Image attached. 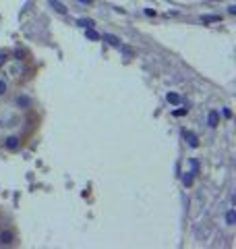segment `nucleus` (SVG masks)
<instances>
[{
  "mask_svg": "<svg viewBox=\"0 0 236 249\" xmlns=\"http://www.w3.org/2000/svg\"><path fill=\"white\" fill-rule=\"evenodd\" d=\"M2 147L4 152H9V154H17L21 152V147H23V137L17 135V133H11V135H2Z\"/></svg>",
  "mask_w": 236,
  "mask_h": 249,
  "instance_id": "obj_1",
  "label": "nucleus"
},
{
  "mask_svg": "<svg viewBox=\"0 0 236 249\" xmlns=\"http://www.w3.org/2000/svg\"><path fill=\"white\" fill-rule=\"evenodd\" d=\"M13 106L17 108V110H21V112H29L31 108L35 106V100H34V96H29V93L19 91L17 96L13 98Z\"/></svg>",
  "mask_w": 236,
  "mask_h": 249,
  "instance_id": "obj_2",
  "label": "nucleus"
},
{
  "mask_svg": "<svg viewBox=\"0 0 236 249\" xmlns=\"http://www.w3.org/2000/svg\"><path fill=\"white\" fill-rule=\"evenodd\" d=\"M19 243V237H17V231L13 227H0V249H6V247H15Z\"/></svg>",
  "mask_w": 236,
  "mask_h": 249,
  "instance_id": "obj_3",
  "label": "nucleus"
},
{
  "mask_svg": "<svg viewBox=\"0 0 236 249\" xmlns=\"http://www.w3.org/2000/svg\"><path fill=\"white\" fill-rule=\"evenodd\" d=\"M219 121H222V116H219V110L211 108V110L207 112V127H209V129H218Z\"/></svg>",
  "mask_w": 236,
  "mask_h": 249,
  "instance_id": "obj_4",
  "label": "nucleus"
},
{
  "mask_svg": "<svg viewBox=\"0 0 236 249\" xmlns=\"http://www.w3.org/2000/svg\"><path fill=\"white\" fill-rule=\"evenodd\" d=\"M100 40H104L106 44L114 46V48H120V46H122L120 37H116V36H112V34H101V36H100Z\"/></svg>",
  "mask_w": 236,
  "mask_h": 249,
  "instance_id": "obj_5",
  "label": "nucleus"
},
{
  "mask_svg": "<svg viewBox=\"0 0 236 249\" xmlns=\"http://www.w3.org/2000/svg\"><path fill=\"white\" fill-rule=\"evenodd\" d=\"M50 6L54 11H56L58 15H68V9H67V4H62L60 0H50Z\"/></svg>",
  "mask_w": 236,
  "mask_h": 249,
  "instance_id": "obj_6",
  "label": "nucleus"
},
{
  "mask_svg": "<svg viewBox=\"0 0 236 249\" xmlns=\"http://www.w3.org/2000/svg\"><path fill=\"white\" fill-rule=\"evenodd\" d=\"M219 21H222V15H203V17H201L203 25H209V23H219Z\"/></svg>",
  "mask_w": 236,
  "mask_h": 249,
  "instance_id": "obj_7",
  "label": "nucleus"
},
{
  "mask_svg": "<svg viewBox=\"0 0 236 249\" xmlns=\"http://www.w3.org/2000/svg\"><path fill=\"white\" fill-rule=\"evenodd\" d=\"M166 100H168V102H170L172 106H178L180 102H183V100H180V96H178L176 91H168V93H166Z\"/></svg>",
  "mask_w": 236,
  "mask_h": 249,
  "instance_id": "obj_8",
  "label": "nucleus"
},
{
  "mask_svg": "<svg viewBox=\"0 0 236 249\" xmlns=\"http://www.w3.org/2000/svg\"><path fill=\"white\" fill-rule=\"evenodd\" d=\"M226 224H228V227H234V224H236V212H234V208H228V212H226Z\"/></svg>",
  "mask_w": 236,
  "mask_h": 249,
  "instance_id": "obj_9",
  "label": "nucleus"
},
{
  "mask_svg": "<svg viewBox=\"0 0 236 249\" xmlns=\"http://www.w3.org/2000/svg\"><path fill=\"white\" fill-rule=\"evenodd\" d=\"M6 93H9V81L4 77H0V98H4Z\"/></svg>",
  "mask_w": 236,
  "mask_h": 249,
  "instance_id": "obj_10",
  "label": "nucleus"
},
{
  "mask_svg": "<svg viewBox=\"0 0 236 249\" xmlns=\"http://www.w3.org/2000/svg\"><path fill=\"white\" fill-rule=\"evenodd\" d=\"M77 23H79V25H81L83 29H91V27H96V21H93V19H79Z\"/></svg>",
  "mask_w": 236,
  "mask_h": 249,
  "instance_id": "obj_11",
  "label": "nucleus"
},
{
  "mask_svg": "<svg viewBox=\"0 0 236 249\" xmlns=\"http://www.w3.org/2000/svg\"><path fill=\"white\" fill-rule=\"evenodd\" d=\"M11 58V52H6V50H0V67H4L6 62H9Z\"/></svg>",
  "mask_w": 236,
  "mask_h": 249,
  "instance_id": "obj_12",
  "label": "nucleus"
},
{
  "mask_svg": "<svg viewBox=\"0 0 236 249\" xmlns=\"http://www.w3.org/2000/svg\"><path fill=\"white\" fill-rule=\"evenodd\" d=\"M85 36H87L89 40H93V42L100 40V34H98V31H93V27H91V29H85Z\"/></svg>",
  "mask_w": 236,
  "mask_h": 249,
  "instance_id": "obj_13",
  "label": "nucleus"
},
{
  "mask_svg": "<svg viewBox=\"0 0 236 249\" xmlns=\"http://www.w3.org/2000/svg\"><path fill=\"white\" fill-rule=\"evenodd\" d=\"M185 137L188 139V145H191V147H199V142H197V137L193 133H185Z\"/></svg>",
  "mask_w": 236,
  "mask_h": 249,
  "instance_id": "obj_14",
  "label": "nucleus"
},
{
  "mask_svg": "<svg viewBox=\"0 0 236 249\" xmlns=\"http://www.w3.org/2000/svg\"><path fill=\"white\" fill-rule=\"evenodd\" d=\"M183 183H185L186 187H191V185H193V173H186V177L183 178Z\"/></svg>",
  "mask_w": 236,
  "mask_h": 249,
  "instance_id": "obj_15",
  "label": "nucleus"
},
{
  "mask_svg": "<svg viewBox=\"0 0 236 249\" xmlns=\"http://www.w3.org/2000/svg\"><path fill=\"white\" fill-rule=\"evenodd\" d=\"M143 15L145 17H157V11L155 9H143Z\"/></svg>",
  "mask_w": 236,
  "mask_h": 249,
  "instance_id": "obj_16",
  "label": "nucleus"
},
{
  "mask_svg": "<svg viewBox=\"0 0 236 249\" xmlns=\"http://www.w3.org/2000/svg\"><path fill=\"white\" fill-rule=\"evenodd\" d=\"M226 9H228V15H230V17H234V15H236V4H228Z\"/></svg>",
  "mask_w": 236,
  "mask_h": 249,
  "instance_id": "obj_17",
  "label": "nucleus"
},
{
  "mask_svg": "<svg viewBox=\"0 0 236 249\" xmlns=\"http://www.w3.org/2000/svg\"><path fill=\"white\" fill-rule=\"evenodd\" d=\"M186 112H188V108H180V110H174L172 114H174V116H185Z\"/></svg>",
  "mask_w": 236,
  "mask_h": 249,
  "instance_id": "obj_18",
  "label": "nucleus"
},
{
  "mask_svg": "<svg viewBox=\"0 0 236 249\" xmlns=\"http://www.w3.org/2000/svg\"><path fill=\"white\" fill-rule=\"evenodd\" d=\"M222 114L226 116V119H232V110H230V108H224V110H222Z\"/></svg>",
  "mask_w": 236,
  "mask_h": 249,
  "instance_id": "obj_19",
  "label": "nucleus"
},
{
  "mask_svg": "<svg viewBox=\"0 0 236 249\" xmlns=\"http://www.w3.org/2000/svg\"><path fill=\"white\" fill-rule=\"evenodd\" d=\"M15 56H17V60H23V52L17 50V52H15Z\"/></svg>",
  "mask_w": 236,
  "mask_h": 249,
  "instance_id": "obj_20",
  "label": "nucleus"
},
{
  "mask_svg": "<svg viewBox=\"0 0 236 249\" xmlns=\"http://www.w3.org/2000/svg\"><path fill=\"white\" fill-rule=\"evenodd\" d=\"M0 145H2V135H0Z\"/></svg>",
  "mask_w": 236,
  "mask_h": 249,
  "instance_id": "obj_21",
  "label": "nucleus"
}]
</instances>
